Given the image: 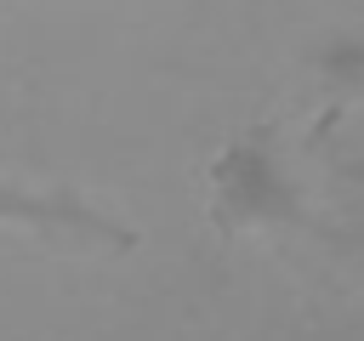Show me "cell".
Listing matches in <instances>:
<instances>
[{"label": "cell", "mask_w": 364, "mask_h": 341, "mask_svg": "<svg viewBox=\"0 0 364 341\" xmlns=\"http://www.w3.org/2000/svg\"><path fill=\"white\" fill-rule=\"evenodd\" d=\"M0 227H23V233H46V239H80V244H108V250H131L136 227H125L119 216H108L102 205L68 193V188H28L0 176Z\"/></svg>", "instance_id": "1"}]
</instances>
